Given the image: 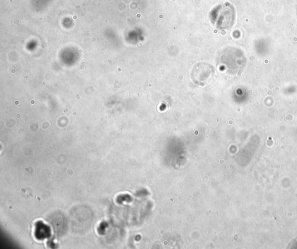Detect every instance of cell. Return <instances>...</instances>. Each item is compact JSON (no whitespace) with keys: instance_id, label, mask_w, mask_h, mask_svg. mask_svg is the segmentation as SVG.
I'll list each match as a JSON object with an SVG mask.
<instances>
[{"instance_id":"6da1fadb","label":"cell","mask_w":297,"mask_h":249,"mask_svg":"<svg viewBox=\"0 0 297 249\" xmlns=\"http://www.w3.org/2000/svg\"><path fill=\"white\" fill-rule=\"evenodd\" d=\"M211 17L216 26L225 30L233 26L235 20V10L233 6L231 4L218 6L211 13Z\"/></svg>"},{"instance_id":"7a4b0ae2","label":"cell","mask_w":297,"mask_h":249,"mask_svg":"<svg viewBox=\"0 0 297 249\" xmlns=\"http://www.w3.org/2000/svg\"><path fill=\"white\" fill-rule=\"evenodd\" d=\"M289 248H297V238L292 242L291 244H290Z\"/></svg>"}]
</instances>
